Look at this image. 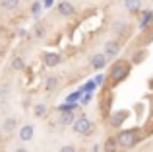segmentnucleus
Masks as SVG:
<instances>
[{
    "label": "nucleus",
    "mask_w": 153,
    "mask_h": 152,
    "mask_svg": "<svg viewBox=\"0 0 153 152\" xmlns=\"http://www.w3.org/2000/svg\"><path fill=\"white\" fill-rule=\"evenodd\" d=\"M58 84H60V80L56 78V76H49V78H47V82H45V88L49 92H52V90H56V88H58Z\"/></svg>",
    "instance_id": "9d476101"
},
{
    "label": "nucleus",
    "mask_w": 153,
    "mask_h": 152,
    "mask_svg": "<svg viewBox=\"0 0 153 152\" xmlns=\"http://www.w3.org/2000/svg\"><path fill=\"white\" fill-rule=\"evenodd\" d=\"M72 129H74V133L79 135V137H91V135L95 133V123L91 121L89 117L82 115V117H76V119H74V123H72Z\"/></svg>",
    "instance_id": "f257e3e1"
},
{
    "label": "nucleus",
    "mask_w": 153,
    "mask_h": 152,
    "mask_svg": "<svg viewBox=\"0 0 153 152\" xmlns=\"http://www.w3.org/2000/svg\"><path fill=\"white\" fill-rule=\"evenodd\" d=\"M60 61H62V57H60L58 53H45V55H43V62H45V66H49V68L58 66Z\"/></svg>",
    "instance_id": "39448f33"
},
{
    "label": "nucleus",
    "mask_w": 153,
    "mask_h": 152,
    "mask_svg": "<svg viewBox=\"0 0 153 152\" xmlns=\"http://www.w3.org/2000/svg\"><path fill=\"white\" fill-rule=\"evenodd\" d=\"M23 66H25V62H23L22 57H14L12 59V68L14 70H23Z\"/></svg>",
    "instance_id": "9b49d317"
},
{
    "label": "nucleus",
    "mask_w": 153,
    "mask_h": 152,
    "mask_svg": "<svg viewBox=\"0 0 153 152\" xmlns=\"http://www.w3.org/2000/svg\"><path fill=\"white\" fill-rule=\"evenodd\" d=\"M14 152H27L25 148H18V150H14Z\"/></svg>",
    "instance_id": "dca6fc26"
},
{
    "label": "nucleus",
    "mask_w": 153,
    "mask_h": 152,
    "mask_svg": "<svg viewBox=\"0 0 153 152\" xmlns=\"http://www.w3.org/2000/svg\"><path fill=\"white\" fill-rule=\"evenodd\" d=\"M41 10H43V2H33V6H31V14H33L35 18L41 16Z\"/></svg>",
    "instance_id": "f8f14e48"
},
{
    "label": "nucleus",
    "mask_w": 153,
    "mask_h": 152,
    "mask_svg": "<svg viewBox=\"0 0 153 152\" xmlns=\"http://www.w3.org/2000/svg\"><path fill=\"white\" fill-rule=\"evenodd\" d=\"M14 129H16V119H6V121L2 123V131L6 135H10V133H14Z\"/></svg>",
    "instance_id": "1a4fd4ad"
},
{
    "label": "nucleus",
    "mask_w": 153,
    "mask_h": 152,
    "mask_svg": "<svg viewBox=\"0 0 153 152\" xmlns=\"http://www.w3.org/2000/svg\"><path fill=\"white\" fill-rule=\"evenodd\" d=\"M58 152H78V148H76V146H72V144H66V146H62Z\"/></svg>",
    "instance_id": "4468645a"
},
{
    "label": "nucleus",
    "mask_w": 153,
    "mask_h": 152,
    "mask_svg": "<svg viewBox=\"0 0 153 152\" xmlns=\"http://www.w3.org/2000/svg\"><path fill=\"white\" fill-rule=\"evenodd\" d=\"M35 113H37L39 117H41V115H45V113H47V105H43V103H39V105L35 107Z\"/></svg>",
    "instance_id": "ddd939ff"
},
{
    "label": "nucleus",
    "mask_w": 153,
    "mask_h": 152,
    "mask_svg": "<svg viewBox=\"0 0 153 152\" xmlns=\"http://www.w3.org/2000/svg\"><path fill=\"white\" fill-rule=\"evenodd\" d=\"M54 4V0H43V8H51Z\"/></svg>",
    "instance_id": "2eb2a0df"
},
{
    "label": "nucleus",
    "mask_w": 153,
    "mask_h": 152,
    "mask_svg": "<svg viewBox=\"0 0 153 152\" xmlns=\"http://www.w3.org/2000/svg\"><path fill=\"white\" fill-rule=\"evenodd\" d=\"M0 6H2L4 10L12 12V10H16V8L19 6V0H0Z\"/></svg>",
    "instance_id": "6e6552de"
},
{
    "label": "nucleus",
    "mask_w": 153,
    "mask_h": 152,
    "mask_svg": "<svg viewBox=\"0 0 153 152\" xmlns=\"http://www.w3.org/2000/svg\"><path fill=\"white\" fill-rule=\"evenodd\" d=\"M56 10H58V14L62 16V18H72V16H76V8L72 2H68V0H62V2L56 4Z\"/></svg>",
    "instance_id": "f03ea898"
},
{
    "label": "nucleus",
    "mask_w": 153,
    "mask_h": 152,
    "mask_svg": "<svg viewBox=\"0 0 153 152\" xmlns=\"http://www.w3.org/2000/svg\"><path fill=\"white\" fill-rule=\"evenodd\" d=\"M134 152H153V137L147 138V141L142 142V144H138L134 148Z\"/></svg>",
    "instance_id": "0eeeda50"
},
{
    "label": "nucleus",
    "mask_w": 153,
    "mask_h": 152,
    "mask_svg": "<svg viewBox=\"0 0 153 152\" xmlns=\"http://www.w3.org/2000/svg\"><path fill=\"white\" fill-rule=\"evenodd\" d=\"M89 62H91V66H93L95 70H101V68H105V66L108 65V59L105 57V53H93L89 57Z\"/></svg>",
    "instance_id": "7ed1b4c3"
},
{
    "label": "nucleus",
    "mask_w": 153,
    "mask_h": 152,
    "mask_svg": "<svg viewBox=\"0 0 153 152\" xmlns=\"http://www.w3.org/2000/svg\"><path fill=\"white\" fill-rule=\"evenodd\" d=\"M33 135H35V127H33V125H23L22 129L18 131V137H19V141H23V142H29V141H33Z\"/></svg>",
    "instance_id": "20e7f679"
},
{
    "label": "nucleus",
    "mask_w": 153,
    "mask_h": 152,
    "mask_svg": "<svg viewBox=\"0 0 153 152\" xmlns=\"http://www.w3.org/2000/svg\"><path fill=\"white\" fill-rule=\"evenodd\" d=\"M74 119H76L74 111H60V119H58V123H60L62 127H72Z\"/></svg>",
    "instance_id": "423d86ee"
}]
</instances>
